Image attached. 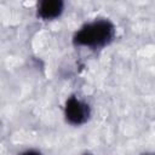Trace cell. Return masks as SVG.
<instances>
[{
  "instance_id": "2",
  "label": "cell",
  "mask_w": 155,
  "mask_h": 155,
  "mask_svg": "<svg viewBox=\"0 0 155 155\" xmlns=\"http://www.w3.org/2000/svg\"><path fill=\"white\" fill-rule=\"evenodd\" d=\"M91 110L87 103L80 101L79 98L71 96L65 102L64 115L69 124L71 125H82L90 117Z\"/></svg>"
},
{
  "instance_id": "3",
  "label": "cell",
  "mask_w": 155,
  "mask_h": 155,
  "mask_svg": "<svg viewBox=\"0 0 155 155\" xmlns=\"http://www.w3.org/2000/svg\"><path fill=\"white\" fill-rule=\"evenodd\" d=\"M64 4L61 0H44L39 4L38 16L42 19H54L63 12Z\"/></svg>"
},
{
  "instance_id": "4",
  "label": "cell",
  "mask_w": 155,
  "mask_h": 155,
  "mask_svg": "<svg viewBox=\"0 0 155 155\" xmlns=\"http://www.w3.org/2000/svg\"><path fill=\"white\" fill-rule=\"evenodd\" d=\"M21 155H41V154L39 151H36V150H27V151L22 153Z\"/></svg>"
},
{
  "instance_id": "5",
  "label": "cell",
  "mask_w": 155,
  "mask_h": 155,
  "mask_svg": "<svg viewBox=\"0 0 155 155\" xmlns=\"http://www.w3.org/2000/svg\"><path fill=\"white\" fill-rule=\"evenodd\" d=\"M143 155H151V154H143Z\"/></svg>"
},
{
  "instance_id": "1",
  "label": "cell",
  "mask_w": 155,
  "mask_h": 155,
  "mask_svg": "<svg viewBox=\"0 0 155 155\" xmlns=\"http://www.w3.org/2000/svg\"><path fill=\"white\" fill-rule=\"evenodd\" d=\"M115 35V27L108 19H98L85 24L74 35V44L91 48L108 45Z\"/></svg>"
}]
</instances>
